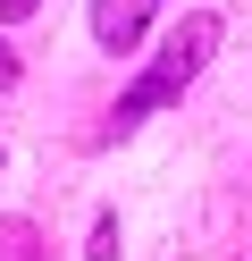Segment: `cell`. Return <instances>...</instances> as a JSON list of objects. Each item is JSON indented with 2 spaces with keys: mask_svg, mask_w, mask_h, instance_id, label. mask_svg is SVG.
I'll return each mask as SVG.
<instances>
[{
  "mask_svg": "<svg viewBox=\"0 0 252 261\" xmlns=\"http://www.w3.org/2000/svg\"><path fill=\"white\" fill-rule=\"evenodd\" d=\"M210 51H218V9H193V17H185L177 34L160 42V59H151V68L134 76L126 93H118V110H109V126H118V135H126V126H143L151 110H168V101H177V93L193 85L202 68H210Z\"/></svg>",
  "mask_w": 252,
  "mask_h": 261,
  "instance_id": "obj_1",
  "label": "cell"
},
{
  "mask_svg": "<svg viewBox=\"0 0 252 261\" xmlns=\"http://www.w3.org/2000/svg\"><path fill=\"white\" fill-rule=\"evenodd\" d=\"M151 9L160 0H93V42L101 51H134L143 25H151Z\"/></svg>",
  "mask_w": 252,
  "mask_h": 261,
  "instance_id": "obj_2",
  "label": "cell"
},
{
  "mask_svg": "<svg viewBox=\"0 0 252 261\" xmlns=\"http://www.w3.org/2000/svg\"><path fill=\"white\" fill-rule=\"evenodd\" d=\"M0 261H34V227L25 219H0Z\"/></svg>",
  "mask_w": 252,
  "mask_h": 261,
  "instance_id": "obj_3",
  "label": "cell"
},
{
  "mask_svg": "<svg viewBox=\"0 0 252 261\" xmlns=\"http://www.w3.org/2000/svg\"><path fill=\"white\" fill-rule=\"evenodd\" d=\"M34 9H42V0H0V17H9V25H17V17H34Z\"/></svg>",
  "mask_w": 252,
  "mask_h": 261,
  "instance_id": "obj_4",
  "label": "cell"
},
{
  "mask_svg": "<svg viewBox=\"0 0 252 261\" xmlns=\"http://www.w3.org/2000/svg\"><path fill=\"white\" fill-rule=\"evenodd\" d=\"M9 76H17V59H9V42H0V85H9Z\"/></svg>",
  "mask_w": 252,
  "mask_h": 261,
  "instance_id": "obj_5",
  "label": "cell"
}]
</instances>
